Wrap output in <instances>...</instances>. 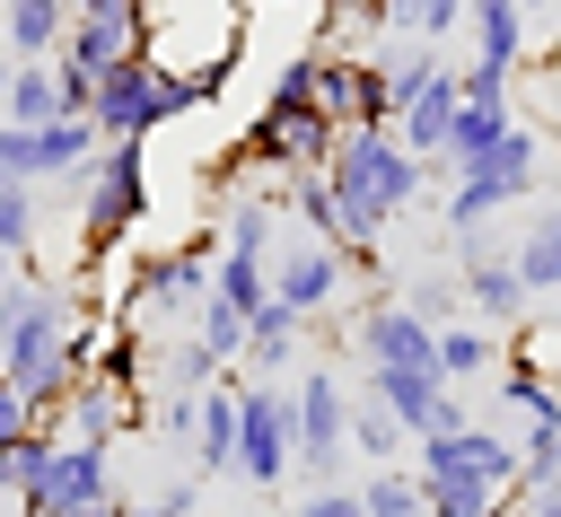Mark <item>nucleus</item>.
<instances>
[{
	"instance_id": "f257e3e1",
	"label": "nucleus",
	"mask_w": 561,
	"mask_h": 517,
	"mask_svg": "<svg viewBox=\"0 0 561 517\" xmlns=\"http://www.w3.org/2000/svg\"><path fill=\"white\" fill-rule=\"evenodd\" d=\"M430 158H412L394 131H342L333 140V158H324V184H333V202H342V228H351V254L359 245H377L421 193H430Z\"/></svg>"
},
{
	"instance_id": "f03ea898",
	"label": "nucleus",
	"mask_w": 561,
	"mask_h": 517,
	"mask_svg": "<svg viewBox=\"0 0 561 517\" xmlns=\"http://www.w3.org/2000/svg\"><path fill=\"white\" fill-rule=\"evenodd\" d=\"M316 61L324 53H289L280 70H272V96H263V114L245 123V140H237V166H263V175H289V166H324L333 158V114H324V96H316Z\"/></svg>"
},
{
	"instance_id": "7ed1b4c3",
	"label": "nucleus",
	"mask_w": 561,
	"mask_h": 517,
	"mask_svg": "<svg viewBox=\"0 0 561 517\" xmlns=\"http://www.w3.org/2000/svg\"><path fill=\"white\" fill-rule=\"evenodd\" d=\"M412 473H421L430 517H491V508L517 491V438L465 421V429H447V438H421V447H412Z\"/></svg>"
},
{
	"instance_id": "20e7f679",
	"label": "nucleus",
	"mask_w": 561,
	"mask_h": 517,
	"mask_svg": "<svg viewBox=\"0 0 561 517\" xmlns=\"http://www.w3.org/2000/svg\"><path fill=\"white\" fill-rule=\"evenodd\" d=\"M44 202H79V263H105L149 219V140H105L79 175L44 184Z\"/></svg>"
},
{
	"instance_id": "39448f33",
	"label": "nucleus",
	"mask_w": 561,
	"mask_h": 517,
	"mask_svg": "<svg viewBox=\"0 0 561 517\" xmlns=\"http://www.w3.org/2000/svg\"><path fill=\"white\" fill-rule=\"evenodd\" d=\"M193 105H202V96H193V70H175L167 53H131V61H114V70L96 79L88 123H96L105 140H149V131L184 123Z\"/></svg>"
},
{
	"instance_id": "423d86ee",
	"label": "nucleus",
	"mask_w": 561,
	"mask_h": 517,
	"mask_svg": "<svg viewBox=\"0 0 561 517\" xmlns=\"http://www.w3.org/2000/svg\"><path fill=\"white\" fill-rule=\"evenodd\" d=\"M543 184V140L517 123L500 149H482V158H465L456 175H447V202H438V228L447 237H473V228H491L500 210H517L526 193Z\"/></svg>"
},
{
	"instance_id": "0eeeda50",
	"label": "nucleus",
	"mask_w": 561,
	"mask_h": 517,
	"mask_svg": "<svg viewBox=\"0 0 561 517\" xmlns=\"http://www.w3.org/2000/svg\"><path fill=\"white\" fill-rule=\"evenodd\" d=\"M289 438H298V473L316 491L342 482V464H351V394H342L333 368H298V386H289Z\"/></svg>"
},
{
	"instance_id": "6e6552de",
	"label": "nucleus",
	"mask_w": 561,
	"mask_h": 517,
	"mask_svg": "<svg viewBox=\"0 0 561 517\" xmlns=\"http://www.w3.org/2000/svg\"><path fill=\"white\" fill-rule=\"evenodd\" d=\"M210 245L193 237V245H167V254H140L131 263V280H123V307H131V324H193V307L210 298Z\"/></svg>"
},
{
	"instance_id": "1a4fd4ad",
	"label": "nucleus",
	"mask_w": 561,
	"mask_h": 517,
	"mask_svg": "<svg viewBox=\"0 0 561 517\" xmlns=\"http://www.w3.org/2000/svg\"><path fill=\"white\" fill-rule=\"evenodd\" d=\"M289 473H298V438H289V386L254 377V386L237 394V482L272 491V482H289Z\"/></svg>"
},
{
	"instance_id": "9d476101",
	"label": "nucleus",
	"mask_w": 561,
	"mask_h": 517,
	"mask_svg": "<svg viewBox=\"0 0 561 517\" xmlns=\"http://www.w3.org/2000/svg\"><path fill=\"white\" fill-rule=\"evenodd\" d=\"M96 499H114V447L53 438V456H44L35 491L18 499V517H79V508H96Z\"/></svg>"
},
{
	"instance_id": "9b49d317",
	"label": "nucleus",
	"mask_w": 561,
	"mask_h": 517,
	"mask_svg": "<svg viewBox=\"0 0 561 517\" xmlns=\"http://www.w3.org/2000/svg\"><path fill=\"white\" fill-rule=\"evenodd\" d=\"M456 280H465V307H473V324H491V333H517V324H526V307H535V289L517 280L508 245H491V228L456 237Z\"/></svg>"
},
{
	"instance_id": "f8f14e48",
	"label": "nucleus",
	"mask_w": 561,
	"mask_h": 517,
	"mask_svg": "<svg viewBox=\"0 0 561 517\" xmlns=\"http://www.w3.org/2000/svg\"><path fill=\"white\" fill-rule=\"evenodd\" d=\"M368 394L403 421V438H412V447H421V438L465 429V394H456L438 368H368Z\"/></svg>"
},
{
	"instance_id": "ddd939ff",
	"label": "nucleus",
	"mask_w": 561,
	"mask_h": 517,
	"mask_svg": "<svg viewBox=\"0 0 561 517\" xmlns=\"http://www.w3.org/2000/svg\"><path fill=\"white\" fill-rule=\"evenodd\" d=\"M316 96H324L333 131H394V105H386V70H377V53H324V61H316Z\"/></svg>"
},
{
	"instance_id": "4468645a",
	"label": "nucleus",
	"mask_w": 561,
	"mask_h": 517,
	"mask_svg": "<svg viewBox=\"0 0 561 517\" xmlns=\"http://www.w3.org/2000/svg\"><path fill=\"white\" fill-rule=\"evenodd\" d=\"M351 351L368 368H438V324H421L403 298H368L351 315Z\"/></svg>"
},
{
	"instance_id": "2eb2a0df",
	"label": "nucleus",
	"mask_w": 561,
	"mask_h": 517,
	"mask_svg": "<svg viewBox=\"0 0 561 517\" xmlns=\"http://www.w3.org/2000/svg\"><path fill=\"white\" fill-rule=\"evenodd\" d=\"M342 280H351L342 245H324V237H307V245H272V298H280V307H298L307 324L342 298Z\"/></svg>"
},
{
	"instance_id": "dca6fc26",
	"label": "nucleus",
	"mask_w": 561,
	"mask_h": 517,
	"mask_svg": "<svg viewBox=\"0 0 561 517\" xmlns=\"http://www.w3.org/2000/svg\"><path fill=\"white\" fill-rule=\"evenodd\" d=\"M465 61L517 79L526 70V0H465Z\"/></svg>"
},
{
	"instance_id": "f3484780",
	"label": "nucleus",
	"mask_w": 561,
	"mask_h": 517,
	"mask_svg": "<svg viewBox=\"0 0 561 517\" xmlns=\"http://www.w3.org/2000/svg\"><path fill=\"white\" fill-rule=\"evenodd\" d=\"M456 105H465V88H456V61L394 114V140L412 149V158H430V166H447V131H456Z\"/></svg>"
},
{
	"instance_id": "a211bd4d",
	"label": "nucleus",
	"mask_w": 561,
	"mask_h": 517,
	"mask_svg": "<svg viewBox=\"0 0 561 517\" xmlns=\"http://www.w3.org/2000/svg\"><path fill=\"white\" fill-rule=\"evenodd\" d=\"M140 421V394H123V386H105L96 368L70 386V412H61V438H88V447H114V429H131Z\"/></svg>"
},
{
	"instance_id": "6ab92c4d",
	"label": "nucleus",
	"mask_w": 561,
	"mask_h": 517,
	"mask_svg": "<svg viewBox=\"0 0 561 517\" xmlns=\"http://www.w3.org/2000/svg\"><path fill=\"white\" fill-rule=\"evenodd\" d=\"M237 377H219L210 394H202V412H193V473L202 482H219V473H237Z\"/></svg>"
},
{
	"instance_id": "aec40b11",
	"label": "nucleus",
	"mask_w": 561,
	"mask_h": 517,
	"mask_svg": "<svg viewBox=\"0 0 561 517\" xmlns=\"http://www.w3.org/2000/svg\"><path fill=\"white\" fill-rule=\"evenodd\" d=\"M70 26V0H0V53L9 61H53Z\"/></svg>"
},
{
	"instance_id": "412c9836",
	"label": "nucleus",
	"mask_w": 561,
	"mask_h": 517,
	"mask_svg": "<svg viewBox=\"0 0 561 517\" xmlns=\"http://www.w3.org/2000/svg\"><path fill=\"white\" fill-rule=\"evenodd\" d=\"M508 263H517V280H526L535 298H561V202H535V219L517 228Z\"/></svg>"
},
{
	"instance_id": "4be33fe9",
	"label": "nucleus",
	"mask_w": 561,
	"mask_h": 517,
	"mask_svg": "<svg viewBox=\"0 0 561 517\" xmlns=\"http://www.w3.org/2000/svg\"><path fill=\"white\" fill-rule=\"evenodd\" d=\"M298 333H307V315L280 307V298H263V307L245 315V368H254V377H280V368L298 359Z\"/></svg>"
},
{
	"instance_id": "5701e85b",
	"label": "nucleus",
	"mask_w": 561,
	"mask_h": 517,
	"mask_svg": "<svg viewBox=\"0 0 561 517\" xmlns=\"http://www.w3.org/2000/svg\"><path fill=\"white\" fill-rule=\"evenodd\" d=\"M500 359H508V342H500L491 324H473V315L438 324V377H447V386H473V377H491Z\"/></svg>"
},
{
	"instance_id": "b1692460",
	"label": "nucleus",
	"mask_w": 561,
	"mask_h": 517,
	"mask_svg": "<svg viewBox=\"0 0 561 517\" xmlns=\"http://www.w3.org/2000/svg\"><path fill=\"white\" fill-rule=\"evenodd\" d=\"M0 123H18V131H44V123H61V79H53V61H18V70H9Z\"/></svg>"
},
{
	"instance_id": "393cba45",
	"label": "nucleus",
	"mask_w": 561,
	"mask_h": 517,
	"mask_svg": "<svg viewBox=\"0 0 561 517\" xmlns=\"http://www.w3.org/2000/svg\"><path fill=\"white\" fill-rule=\"evenodd\" d=\"M517 131V114H508V96H465L456 105V131H447V175L465 166V158H482V149H500Z\"/></svg>"
},
{
	"instance_id": "a878e982",
	"label": "nucleus",
	"mask_w": 561,
	"mask_h": 517,
	"mask_svg": "<svg viewBox=\"0 0 561 517\" xmlns=\"http://www.w3.org/2000/svg\"><path fill=\"white\" fill-rule=\"evenodd\" d=\"M158 377H167V394H210L228 368L202 351V333H193V324H175V333H158Z\"/></svg>"
},
{
	"instance_id": "bb28decb",
	"label": "nucleus",
	"mask_w": 561,
	"mask_h": 517,
	"mask_svg": "<svg viewBox=\"0 0 561 517\" xmlns=\"http://www.w3.org/2000/svg\"><path fill=\"white\" fill-rule=\"evenodd\" d=\"M210 298H228L237 315H254V307L272 298V254H237V245H219V263H210Z\"/></svg>"
},
{
	"instance_id": "cd10ccee",
	"label": "nucleus",
	"mask_w": 561,
	"mask_h": 517,
	"mask_svg": "<svg viewBox=\"0 0 561 517\" xmlns=\"http://www.w3.org/2000/svg\"><path fill=\"white\" fill-rule=\"evenodd\" d=\"M351 491H359V508H368V517H430V499H421V473H412V464H368Z\"/></svg>"
},
{
	"instance_id": "c85d7f7f",
	"label": "nucleus",
	"mask_w": 561,
	"mask_h": 517,
	"mask_svg": "<svg viewBox=\"0 0 561 517\" xmlns=\"http://www.w3.org/2000/svg\"><path fill=\"white\" fill-rule=\"evenodd\" d=\"M403 447H412V438H403V421H394L377 394H351V456H359V464H394Z\"/></svg>"
},
{
	"instance_id": "c756f323",
	"label": "nucleus",
	"mask_w": 561,
	"mask_h": 517,
	"mask_svg": "<svg viewBox=\"0 0 561 517\" xmlns=\"http://www.w3.org/2000/svg\"><path fill=\"white\" fill-rule=\"evenodd\" d=\"M35 237H44V184H0V254L35 263Z\"/></svg>"
},
{
	"instance_id": "7c9ffc66",
	"label": "nucleus",
	"mask_w": 561,
	"mask_h": 517,
	"mask_svg": "<svg viewBox=\"0 0 561 517\" xmlns=\"http://www.w3.org/2000/svg\"><path fill=\"white\" fill-rule=\"evenodd\" d=\"M465 26V0H386V35H421V44H447Z\"/></svg>"
},
{
	"instance_id": "2f4dec72",
	"label": "nucleus",
	"mask_w": 561,
	"mask_h": 517,
	"mask_svg": "<svg viewBox=\"0 0 561 517\" xmlns=\"http://www.w3.org/2000/svg\"><path fill=\"white\" fill-rule=\"evenodd\" d=\"M53 438H61V429H26V438H9V447H0V499H9V508L35 491V473H44Z\"/></svg>"
},
{
	"instance_id": "473e14b6",
	"label": "nucleus",
	"mask_w": 561,
	"mask_h": 517,
	"mask_svg": "<svg viewBox=\"0 0 561 517\" xmlns=\"http://www.w3.org/2000/svg\"><path fill=\"white\" fill-rule=\"evenodd\" d=\"M552 482H561V421H535L517 438V499L526 491H552Z\"/></svg>"
},
{
	"instance_id": "72a5a7b5",
	"label": "nucleus",
	"mask_w": 561,
	"mask_h": 517,
	"mask_svg": "<svg viewBox=\"0 0 561 517\" xmlns=\"http://www.w3.org/2000/svg\"><path fill=\"white\" fill-rule=\"evenodd\" d=\"M394 298H403L421 324H456V315H465V280H456V272H421V280H403Z\"/></svg>"
},
{
	"instance_id": "f704fd0d",
	"label": "nucleus",
	"mask_w": 561,
	"mask_h": 517,
	"mask_svg": "<svg viewBox=\"0 0 561 517\" xmlns=\"http://www.w3.org/2000/svg\"><path fill=\"white\" fill-rule=\"evenodd\" d=\"M193 333H202V351H210L219 368H237V359H245V315H237L228 298H202V307H193Z\"/></svg>"
},
{
	"instance_id": "c9c22d12",
	"label": "nucleus",
	"mask_w": 561,
	"mask_h": 517,
	"mask_svg": "<svg viewBox=\"0 0 561 517\" xmlns=\"http://www.w3.org/2000/svg\"><path fill=\"white\" fill-rule=\"evenodd\" d=\"M193 491H202V473H184V482H167L158 499H123V517H193Z\"/></svg>"
},
{
	"instance_id": "e433bc0d",
	"label": "nucleus",
	"mask_w": 561,
	"mask_h": 517,
	"mask_svg": "<svg viewBox=\"0 0 561 517\" xmlns=\"http://www.w3.org/2000/svg\"><path fill=\"white\" fill-rule=\"evenodd\" d=\"M193 412H202V394H158V438L193 447Z\"/></svg>"
},
{
	"instance_id": "4c0bfd02",
	"label": "nucleus",
	"mask_w": 561,
	"mask_h": 517,
	"mask_svg": "<svg viewBox=\"0 0 561 517\" xmlns=\"http://www.w3.org/2000/svg\"><path fill=\"white\" fill-rule=\"evenodd\" d=\"M298 517H368V508H359V491H351V482H324V491H307V499H298Z\"/></svg>"
},
{
	"instance_id": "58836bf2",
	"label": "nucleus",
	"mask_w": 561,
	"mask_h": 517,
	"mask_svg": "<svg viewBox=\"0 0 561 517\" xmlns=\"http://www.w3.org/2000/svg\"><path fill=\"white\" fill-rule=\"evenodd\" d=\"M228 79H237V53H228V44H219V53H202V61H193V96H202V105H210V96H219V88H228Z\"/></svg>"
},
{
	"instance_id": "ea45409f",
	"label": "nucleus",
	"mask_w": 561,
	"mask_h": 517,
	"mask_svg": "<svg viewBox=\"0 0 561 517\" xmlns=\"http://www.w3.org/2000/svg\"><path fill=\"white\" fill-rule=\"evenodd\" d=\"M26 429H35V412H26V394L0 377V447H9V438H26Z\"/></svg>"
},
{
	"instance_id": "a19ab883",
	"label": "nucleus",
	"mask_w": 561,
	"mask_h": 517,
	"mask_svg": "<svg viewBox=\"0 0 561 517\" xmlns=\"http://www.w3.org/2000/svg\"><path fill=\"white\" fill-rule=\"evenodd\" d=\"M517 508H526V517H561V482H552V491H526Z\"/></svg>"
},
{
	"instance_id": "79ce46f5",
	"label": "nucleus",
	"mask_w": 561,
	"mask_h": 517,
	"mask_svg": "<svg viewBox=\"0 0 561 517\" xmlns=\"http://www.w3.org/2000/svg\"><path fill=\"white\" fill-rule=\"evenodd\" d=\"M333 9H359V18H368V35H386V0H333Z\"/></svg>"
},
{
	"instance_id": "37998d69",
	"label": "nucleus",
	"mask_w": 561,
	"mask_h": 517,
	"mask_svg": "<svg viewBox=\"0 0 561 517\" xmlns=\"http://www.w3.org/2000/svg\"><path fill=\"white\" fill-rule=\"evenodd\" d=\"M79 517H123V499H96V508H79Z\"/></svg>"
},
{
	"instance_id": "c03bdc74",
	"label": "nucleus",
	"mask_w": 561,
	"mask_h": 517,
	"mask_svg": "<svg viewBox=\"0 0 561 517\" xmlns=\"http://www.w3.org/2000/svg\"><path fill=\"white\" fill-rule=\"evenodd\" d=\"M491 517H526V508H517V491H508V499H500V508H491Z\"/></svg>"
},
{
	"instance_id": "a18cd8bd",
	"label": "nucleus",
	"mask_w": 561,
	"mask_h": 517,
	"mask_svg": "<svg viewBox=\"0 0 561 517\" xmlns=\"http://www.w3.org/2000/svg\"><path fill=\"white\" fill-rule=\"evenodd\" d=\"M9 280H18V254H0V289H9Z\"/></svg>"
},
{
	"instance_id": "49530a36",
	"label": "nucleus",
	"mask_w": 561,
	"mask_h": 517,
	"mask_svg": "<svg viewBox=\"0 0 561 517\" xmlns=\"http://www.w3.org/2000/svg\"><path fill=\"white\" fill-rule=\"evenodd\" d=\"M9 70H18V61H9V53H0V96H9Z\"/></svg>"
},
{
	"instance_id": "de8ad7c7",
	"label": "nucleus",
	"mask_w": 561,
	"mask_h": 517,
	"mask_svg": "<svg viewBox=\"0 0 561 517\" xmlns=\"http://www.w3.org/2000/svg\"><path fill=\"white\" fill-rule=\"evenodd\" d=\"M535 9H552V0H526V18H535Z\"/></svg>"
},
{
	"instance_id": "09e8293b",
	"label": "nucleus",
	"mask_w": 561,
	"mask_h": 517,
	"mask_svg": "<svg viewBox=\"0 0 561 517\" xmlns=\"http://www.w3.org/2000/svg\"><path fill=\"white\" fill-rule=\"evenodd\" d=\"M552 324H561V298H552Z\"/></svg>"
},
{
	"instance_id": "8fccbe9b",
	"label": "nucleus",
	"mask_w": 561,
	"mask_h": 517,
	"mask_svg": "<svg viewBox=\"0 0 561 517\" xmlns=\"http://www.w3.org/2000/svg\"><path fill=\"white\" fill-rule=\"evenodd\" d=\"M0 517H9V508H0Z\"/></svg>"
}]
</instances>
